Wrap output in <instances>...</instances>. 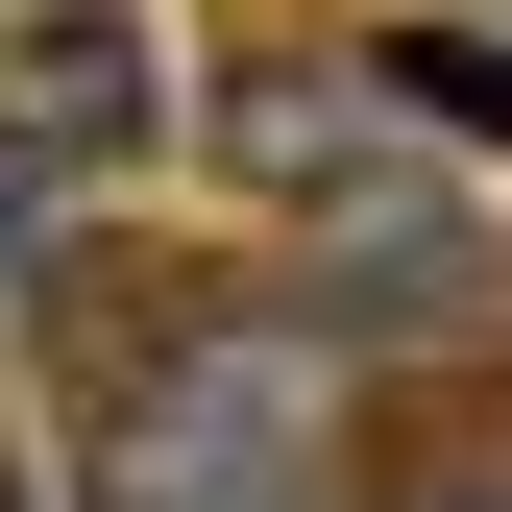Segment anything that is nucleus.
I'll return each mask as SVG.
<instances>
[{"label": "nucleus", "instance_id": "nucleus-3", "mask_svg": "<svg viewBox=\"0 0 512 512\" xmlns=\"http://www.w3.org/2000/svg\"><path fill=\"white\" fill-rule=\"evenodd\" d=\"M391 98H439V122L512 147V49H464V25H391Z\"/></svg>", "mask_w": 512, "mask_h": 512}, {"label": "nucleus", "instance_id": "nucleus-4", "mask_svg": "<svg viewBox=\"0 0 512 512\" xmlns=\"http://www.w3.org/2000/svg\"><path fill=\"white\" fill-rule=\"evenodd\" d=\"M49 220H74V171H25V147H0V293L49 269Z\"/></svg>", "mask_w": 512, "mask_h": 512}, {"label": "nucleus", "instance_id": "nucleus-5", "mask_svg": "<svg viewBox=\"0 0 512 512\" xmlns=\"http://www.w3.org/2000/svg\"><path fill=\"white\" fill-rule=\"evenodd\" d=\"M0 512H49V488H25V464H0Z\"/></svg>", "mask_w": 512, "mask_h": 512}, {"label": "nucleus", "instance_id": "nucleus-1", "mask_svg": "<svg viewBox=\"0 0 512 512\" xmlns=\"http://www.w3.org/2000/svg\"><path fill=\"white\" fill-rule=\"evenodd\" d=\"M98 512H342V342L317 317H171L98 415Z\"/></svg>", "mask_w": 512, "mask_h": 512}, {"label": "nucleus", "instance_id": "nucleus-2", "mask_svg": "<svg viewBox=\"0 0 512 512\" xmlns=\"http://www.w3.org/2000/svg\"><path fill=\"white\" fill-rule=\"evenodd\" d=\"M122 122H147V49H122V0L25 25V98H0V147H25V171H98Z\"/></svg>", "mask_w": 512, "mask_h": 512}]
</instances>
